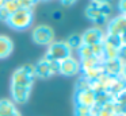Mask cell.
Masks as SVG:
<instances>
[{
	"label": "cell",
	"instance_id": "obj_5",
	"mask_svg": "<svg viewBox=\"0 0 126 116\" xmlns=\"http://www.w3.org/2000/svg\"><path fill=\"white\" fill-rule=\"evenodd\" d=\"M33 40L39 46H49L54 42V31L46 24L37 26L33 30Z\"/></svg>",
	"mask_w": 126,
	"mask_h": 116
},
{
	"label": "cell",
	"instance_id": "obj_23",
	"mask_svg": "<svg viewBox=\"0 0 126 116\" xmlns=\"http://www.w3.org/2000/svg\"><path fill=\"white\" fill-rule=\"evenodd\" d=\"M39 0H18L20 8H26V10H33V7L35 5V3Z\"/></svg>",
	"mask_w": 126,
	"mask_h": 116
},
{
	"label": "cell",
	"instance_id": "obj_2",
	"mask_svg": "<svg viewBox=\"0 0 126 116\" xmlns=\"http://www.w3.org/2000/svg\"><path fill=\"white\" fill-rule=\"evenodd\" d=\"M33 10H26V8H19L16 12H14L12 15H10V19L7 22L10 27L12 30H16V31H22L26 30L31 26L33 23Z\"/></svg>",
	"mask_w": 126,
	"mask_h": 116
},
{
	"label": "cell",
	"instance_id": "obj_8",
	"mask_svg": "<svg viewBox=\"0 0 126 116\" xmlns=\"http://www.w3.org/2000/svg\"><path fill=\"white\" fill-rule=\"evenodd\" d=\"M104 35L106 34L100 27H91V28L85 30L81 34L83 45L92 46V45H96V43H102L104 39Z\"/></svg>",
	"mask_w": 126,
	"mask_h": 116
},
{
	"label": "cell",
	"instance_id": "obj_9",
	"mask_svg": "<svg viewBox=\"0 0 126 116\" xmlns=\"http://www.w3.org/2000/svg\"><path fill=\"white\" fill-rule=\"evenodd\" d=\"M75 105L92 108L95 105V92L87 89V90H76L75 92Z\"/></svg>",
	"mask_w": 126,
	"mask_h": 116
},
{
	"label": "cell",
	"instance_id": "obj_32",
	"mask_svg": "<svg viewBox=\"0 0 126 116\" xmlns=\"http://www.w3.org/2000/svg\"><path fill=\"white\" fill-rule=\"evenodd\" d=\"M3 4H4V0H0V8H3Z\"/></svg>",
	"mask_w": 126,
	"mask_h": 116
},
{
	"label": "cell",
	"instance_id": "obj_26",
	"mask_svg": "<svg viewBox=\"0 0 126 116\" xmlns=\"http://www.w3.org/2000/svg\"><path fill=\"white\" fill-rule=\"evenodd\" d=\"M8 19H10V13L7 12L4 8H0V20L4 22V23H7V22H8Z\"/></svg>",
	"mask_w": 126,
	"mask_h": 116
},
{
	"label": "cell",
	"instance_id": "obj_11",
	"mask_svg": "<svg viewBox=\"0 0 126 116\" xmlns=\"http://www.w3.org/2000/svg\"><path fill=\"white\" fill-rule=\"evenodd\" d=\"M91 109H92V116H118L117 104H115L114 100L103 104L102 107L94 105Z\"/></svg>",
	"mask_w": 126,
	"mask_h": 116
},
{
	"label": "cell",
	"instance_id": "obj_31",
	"mask_svg": "<svg viewBox=\"0 0 126 116\" xmlns=\"http://www.w3.org/2000/svg\"><path fill=\"white\" fill-rule=\"evenodd\" d=\"M119 39H121V45H122V46H126V31L119 37Z\"/></svg>",
	"mask_w": 126,
	"mask_h": 116
},
{
	"label": "cell",
	"instance_id": "obj_27",
	"mask_svg": "<svg viewBox=\"0 0 126 116\" xmlns=\"http://www.w3.org/2000/svg\"><path fill=\"white\" fill-rule=\"evenodd\" d=\"M52 18L54 19V20H60V19L63 18V12H61V11H58V10L53 11V13H52Z\"/></svg>",
	"mask_w": 126,
	"mask_h": 116
},
{
	"label": "cell",
	"instance_id": "obj_3",
	"mask_svg": "<svg viewBox=\"0 0 126 116\" xmlns=\"http://www.w3.org/2000/svg\"><path fill=\"white\" fill-rule=\"evenodd\" d=\"M110 12H111V5L110 4L90 3L85 8V16L91 22H94L96 26H102V24L107 23V18H109Z\"/></svg>",
	"mask_w": 126,
	"mask_h": 116
},
{
	"label": "cell",
	"instance_id": "obj_33",
	"mask_svg": "<svg viewBox=\"0 0 126 116\" xmlns=\"http://www.w3.org/2000/svg\"><path fill=\"white\" fill-rule=\"evenodd\" d=\"M42 1H47V0H42Z\"/></svg>",
	"mask_w": 126,
	"mask_h": 116
},
{
	"label": "cell",
	"instance_id": "obj_10",
	"mask_svg": "<svg viewBox=\"0 0 126 116\" xmlns=\"http://www.w3.org/2000/svg\"><path fill=\"white\" fill-rule=\"evenodd\" d=\"M126 31V16L118 15L114 18L107 26V32L109 35H115V37H121L123 32Z\"/></svg>",
	"mask_w": 126,
	"mask_h": 116
},
{
	"label": "cell",
	"instance_id": "obj_25",
	"mask_svg": "<svg viewBox=\"0 0 126 116\" xmlns=\"http://www.w3.org/2000/svg\"><path fill=\"white\" fill-rule=\"evenodd\" d=\"M118 10H119L121 15L126 16V0H119L118 1Z\"/></svg>",
	"mask_w": 126,
	"mask_h": 116
},
{
	"label": "cell",
	"instance_id": "obj_12",
	"mask_svg": "<svg viewBox=\"0 0 126 116\" xmlns=\"http://www.w3.org/2000/svg\"><path fill=\"white\" fill-rule=\"evenodd\" d=\"M103 70L104 74L110 76V77H119L121 72H122V66L123 64L119 61L118 58H112V59H104L103 64Z\"/></svg>",
	"mask_w": 126,
	"mask_h": 116
},
{
	"label": "cell",
	"instance_id": "obj_13",
	"mask_svg": "<svg viewBox=\"0 0 126 116\" xmlns=\"http://www.w3.org/2000/svg\"><path fill=\"white\" fill-rule=\"evenodd\" d=\"M0 116H20L19 111L15 107V103L11 100H0Z\"/></svg>",
	"mask_w": 126,
	"mask_h": 116
},
{
	"label": "cell",
	"instance_id": "obj_7",
	"mask_svg": "<svg viewBox=\"0 0 126 116\" xmlns=\"http://www.w3.org/2000/svg\"><path fill=\"white\" fill-rule=\"evenodd\" d=\"M58 73L66 77H72L80 73V64L79 59L73 58V57H68V58L63 59L61 62H58Z\"/></svg>",
	"mask_w": 126,
	"mask_h": 116
},
{
	"label": "cell",
	"instance_id": "obj_19",
	"mask_svg": "<svg viewBox=\"0 0 126 116\" xmlns=\"http://www.w3.org/2000/svg\"><path fill=\"white\" fill-rule=\"evenodd\" d=\"M77 54H79V61H83V59H87L94 57L92 50H91V46L87 45H81L79 49H77Z\"/></svg>",
	"mask_w": 126,
	"mask_h": 116
},
{
	"label": "cell",
	"instance_id": "obj_4",
	"mask_svg": "<svg viewBox=\"0 0 126 116\" xmlns=\"http://www.w3.org/2000/svg\"><path fill=\"white\" fill-rule=\"evenodd\" d=\"M72 55V50L65 40H58L53 42L47 46V51L45 54V58L53 62H61L63 59L68 58Z\"/></svg>",
	"mask_w": 126,
	"mask_h": 116
},
{
	"label": "cell",
	"instance_id": "obj_16",
	"mask_svg": "<svg viewBox=\"0 0 126 116\" xmlns=\"http://www.w3.org/2000/svg\"><path fill=\"white\" fill-rule=\"evenodd\" d=\"M79 64H80V73H81V72H84V70H88L94 66H98V65L103 64V61H100V59L96 58V57H91V58L79 61Z\"/></svg>",
	"mask_w": 126,
	"mask_h": 116
},
{
	"label": "cell",
	"instance_id": "obj_18",
	"mask_svg": "<svg viewBox=\"0 0 126 116\" xmlns=\"http://www.w3.org/2000/svg\"><path fill=\"white\" fill-rule=\"evenodd\" d=\"M103 45L104 46H109V47H114V49H119L121 46H122V45H121L119 37H115V35H109V34L104 35Z\"/></svg>",
	"mask_w": 126,
	"mask_h": 116
},
{
	"label": "cell",
	"instance_id": "obj_6",
	"mask_svg": "<svg viewBox=\"0 0 126 116\" xmlns=\"http://www.w3.org/2000/svg\"><path fill=\"white\" fill-rule=\"evenodd\" d=\"M34 69H35V77L47 78L58 73V62H53L46 58H42L37 62V65H34Z\"/></svg>",
	"mask_w": 126,
	"mask_h": 116
},
{
	"label": "cell",
	"instance_id": "obj_21",
	"mask_svg": "<svg viewBox=\"0 0 126 116\" xmlns=\"http://www.w3.org/2000/svg\"><path fill=\"white\" fill-rule=\"evenodd\" d=\"M87 89H91V81L81 76L76 82V90H87ZM91 90H92V89H91Z\"/></svg>",
	"mask_w": 126,
	"mask_h": 116
},
{
	"label": "cell",
	"instance_id": "obj_24",
	"mask_svg": "<svg viewBox=\"0 0 126 116\" xmlns=\"http://www.w3.org/2000/svg\"><path fill=\"white\" fill-rule=\"evenodd\" d=\"M118 59L122 64H126V46H121L118 50Z\"/></svg>",
	"mask_w": 126,
	"mask_h": 116
},
{
	"label": "cell",
	"instance_id": "obj_30",
	"mask_svg": "<svg viewBox=\"0 0 126 116\" xmlns=\"http://www.w3.org/2000/svg\"><path fill=\"white\" fill-rule=\"evenodd\" d=\"M77 0H61V4H64V5H72V4H75Z\"/></svg>",
	"mask_w": 126,
	"mask_h": 116
},
{
	"label": "cell",
	"instance_id": "obj_15",
	"mask_svg": "<svg viewBox=\"0 0 126 116\" xmlns=\"http://www.w3.org/2000/svg\"><path fill=\"white\" fill-rule=\"evenodd\" d=\"M102 74H104V70H103V65H98V66H94L91 67V69L88 70H84V72H81V76L84 78H87V80L90 81H95L98 80L99 77H100Z\"/></svg>",
	"mask_w": 126,
	"mask_h": 116
},
{
	"label": "cell",
	"instance_id": "obj_22",
	"mask_svg": "<svg viewBox=\"0 0 126 116\" xmlns=\"http://www.w3.org/2000/svg\"><path fill=\"white\" fill-rule=\"evenodd\" d=\"M75 116H92V109L88 107L75 105Z\"/></svg>",
	"mask_w": 126,
	"mask_h": 116
},
{
	"label": "cell",
	"instance_id": "obj_17",
	"mask_svg": "<svg viewBox=\"0 0 126 116\" xmlns=\"http://www.w3.org/2000/svg\"><path fill=\"white\" fill-rule=\"evenodd\" d=\"M65 42H66V45L71 47V50H77V49L83 45L81 34H72L71 37L65 40Z\"/></svg>",
	"mask_w": 126,
	"mask_h": 116
},
{
	"label": "cell",
	"instance_id": "obj_20",
	"mask_svg": "<svg viewBox=\"0 0 126 116\" xmlns=\"http://www.w3.org/2000/svg\"><path fill=\"white\" fill-rule=\"evenodd\" d=\"M3 8L10 13V15H12V13L16 12V11L19 10L20 7H19V3H18V0H4Z\"/></svg>",
	"mask_w": 126,
	"mask_h": 116
},
{
	"label": "cell",
	"instance_id": "obj_28",
	"mask_svg": "<svg viewBox=\"0 0 126 116\" xmlns=\"http://www.w3.org/2000/svg\"><path fill=\"white\" fill-rule=\"evenodd\" d=\"M119 77L126 82V64H123V66H122V72H121V76H119Z\"/></svg>",
	"mask_w": 126,
	"mask_h": 116
},
{
	"label": "cell",
	"instance_id": "obj_1",
	"mask_svg": "<svg viewBox=\"0 0 126 116\" xmlns=\"http://www.w3.org/2000/svg\"><path fill=\"white\" fill-rule=\"evenodd\" d=\"M35 69L34 65L27 64L18 67L11 77V96L14 103L23 104L29 100L35 80Z\"/></svg>",
	"mask_w": 126,
	"mask_h": 116
},
{
	"label": "cell",
	"instance_id": "obj_14",
	"mask_svg": "<svg viewBox=\"0 0 126 116\" xmlns=\"http://www.w3.org/2000/svg\"><path fill=\"white\" fill-rule=\"evenodd\" d=\"M14 51V42L7 35H0V59L8 58Z\"/></svg>",
	"mask_w": 126,
	"mask_h": 116
},
{
	"label": "cell",
	"instance_id": "obj_29",
	"mask_svg": "<svg viewBox=\"0 0 126 116\" xmlns=\"http://www.w3.org/2000/svg\"><path fill=\"white\" fill-rule=\"evenodd\" d=\"M111 0H91V3H95V4H110Z\"/></svg>",
	"mask_w": 126,
	"mask_h": 116
}]
</instances>
